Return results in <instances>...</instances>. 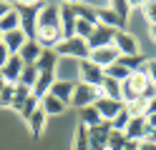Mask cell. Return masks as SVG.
I'll return each mask as SVG.
<instances>
[{"mask_svg": "<svg viewBox=\"0 0 156 150\" xmlns=\"http://www.w3.org/2000/svg\"><path fill=\"white\" fill-rule=\"evenodd\" d=\"M149 85H154V83L141 73V70H133V73H129V78L121 83V103L126 105V103H131V100L141 98V93H144Z\"/></svg>", "mask_w": 156, "mask_h": 150, "instance_id": "1", "label": "cell"}, {"mask_svg": "<svg viewBox=\"0 0 156 150\" xmlns=\"http://www.w3.org/2000/svg\"><path fill=\"white\" fill-rule=\"evenodd\" d=\"M13 8L20 18V30L25 33V38L35 40V18H38V10H41V3H15Z\"/></svg>", "mask_w": 156, "mask_h": 150, "instance_id": "2", "label": "cell"}, {"mask_svg": "<svg viewBox=\"0 0 156 150\" xmlns=\"http://www.w3.org/2000/svg\"><path fill=\"white\" fill-rule=\"evenodd\" d=\"M53 53L58 55V58H76L78 63L81 60H88V45H86V40H81V38H71V40H61L55 48H53Z\"/></svg>", "mask_w": 156, "mask_h": 150, "instance_id": "3", "label": "cell"}, {"mask_svg": "<svg viewBox=\"0 0 156 150\" xmlns=\"http://www.w3.org/2000/svg\"><path fill=\"white\" fill-rule=\"evenodd\" d=\"M58 23H61V38L71 40L76 38V13L71 3H61L58 5Z\"/></svg>", "mask_w": 156, "mask_h": 150, "instance_id": "4", "label": "cell"}, {"mask_svg": "<svg viewBox=\"0 0 156 150\" xmlns=\"http://www.w3.org/2000/svg\"><path fill=\"white\" fill-rule=\"evenodd\" d=\"M98 98H101L98 88L76 83V85H73V95H71V105H76V108H86V105H93Z\"/></svg>", "mask_w": 156, "mask_h": 150, "instance_id": "5", "label": "cell"}, {"mask_svg": "<svg viewBox=\"0 0 156 150\" xmlns=\"http://www.w3.org/2000/svg\"><path fill=\"white\" fill-rule=\"evenodd\" d=\"M38 28H58L61 30V23H58V5L55 3H41V10H38V18H35V30Z\"/></svg>", "mask_w": 156, "mask_h": 150, "instance_id": "6", "label": "cell"}, {"mask_svg": "<svg viewBox=\"0 0 156 150\" xmlns=\"http://www.w3.org/2000/svg\"><path fill=\"white\" fill-rule=\"evenodd\" d=\"M78 73H81V83L91 85V88H98L101 80H103V70L98 65H93L91 60H81L78 63Z\"/></svg>", "mask_w": 156, "mask_h": 150, "instance_id": "7", "label": "cell"}, {"mask_svg": "<svg viewBox=\"0 0 156 150\" xmlns=\"http://www.w3.org/2000/svg\"><path fill=\"white\" fill-rule=\"evenodd\" d=\"M116 33H119V30H113V28L96 25V28H93V33H91V38L86 40V45H88V50L106 48V45H111V43H113V35H116Z\"/></svg>", "mask_w": 156, "mask_h": 150, "instance_id": "8", "label": "cell"}, {"mask_svg": "<svg viewBox=\"0 0 156 150\" xmlns=\"http://www.w3.org/2000/svg\"><path fill=\"white\" fill-rule=\"evenodd\" d=\"M111 45L116 48V53H119V55H136V53H139V43H136V38L129 35L126 30H119V33L113 35V43Z\"/></svg>", "mask_w": 156, "mask_h": 150, "instance_id": "9", "label": "cell"}, {"mask_svg": "<svg viewBox=\"0 0 156 150\" xmlns=\"http://www.w3.org/2000/svg\"><path fill=\"white\" fill-rule=\"evenodd\" d=\"M88 60L103 70V68H108V65H113L116 60H119V53H116L113 45H106V48H96V50H91V53H88Z\"/></svg>", "mask_w": 156, "mask_h": 150, "instance_id": "10", "label": "cell"}, {"mask_svg": "<svg viewBox=\"0 0 156 150\" xmlns=\"http://www.w3.org/2000/svg\"><path fill=\"white\" fill-rule=\"evenodd\" d=\"M25 65H23V60L18 58V55H10L8 58V63L0 68V75L5 78V83H10V85H15L18 83V78H20V70H23Z\"/></svg>", "mask_w": 156, "mask_h": 150, "instance_id": "11", "label": "cell"}, {"mask_svg": "<svg viewBox=\"0 0 156 150\" xmlns=\"http://www.w3.org/2000/svg\"><path fill=\"white\" fill-rule=\"evenodd\" d=\"M73 85H76V83H71V80L55 78L48 93H51L53 98H58V100H61V103H66V105H68V103H71V95H73Z\"/></svg>", "mask_w": 156, "mask_h": 150, "instance_id": "12", "label": "cell"}, {"mask_svg": "<svg viewBox=\"0 0 156 150\" xmlns=\"http://www.w3.org/2000/svg\"><path fill=\"white\" fill-rule=\"evenodd\" d=\"M93 108L98 110V115L106 120V123H108V120L123 108V103H119V100H108V98H98V100L93 103Z\"/></svg>", "mask_w": 156, "mask_h": 150, "instance_id": "13", "label": "cell"}, {"mask_svg": "<svg viewBox=\"0 0 156 150\" xmlns=\"http://www.w3.org/2000/svg\"><path fill=\"white\" fill-rule=\"evenodd\" d=\"M25 40H28V38H25V33H23L20 28H18V30H10V33H3V40H0V43L8 48V53H10V55H18V50L23 48Z\"/></svg>", "mask_w": 156, "mask_h": 150, "instance_id": "14", "label": "cell"}, {"mask_svg": "<svg viewBox=\"0 0 156 150\" xmlns=\"http://www.w3.org/2000/svg\"><path fill=\"white\" fill-rule=\"evenodd\" d=\"M45 120H48V115L43 113L41 108H35L33 113L25 118L28 130H30V135H33V138H41V135H43V130H45Z\"/></svg>", "mask_w": 156, "mask_h": 150, "instance_id": "15", "label": "cell"}, {"mask_svg": "<svg viewBox=\"0 0 156 150\" xmlns=\"http://www.w3.org/2000/svg\"><path fill=\"white\" fill-rule=\"evenodd\" d=\"M123 135H126V140H131V143L144 140L146 138V120L144 118H131L129 125H126V130H123Z\"/></svg>", "mask_w": 156, "mask_h": 150, "instance_id": "16", "label": "cell"}, {"mask_svg": "<svg viewBox=\"0 0 156 150\" xmlns=\"http://www.w3.org/2000/svg\"><path fill=\"white\" fill-rule=\"evenodd\" d=\"M58 75L53 73V70H45V73H38V78H35V85H33V90H30V93L38 98V100H41L45 93H48V90H51V85H53V80H55Z\"/></svg>", "mask_w": 156, "mask_h": 150, "instance_id": "17", "label": "cell"}, {"mask_svg": "<svg viewBox=\"0 0 156 150\" xmlns=\"http://www.w3.org/2000/svg\"><path fill=\"white\" fill-rule=\"evenodd\" d=\"M38 108H41L45 115H61V113H63V110H66L68 105H66V103H61L58 98H53L51 93H45L41 100H38Z\"/></svg>", "mask_w": 156, "mask_h": 150, "instance_id": "18", "label": "cell"}, {"mask_svg": "<svg viewBox=\"0 0 156 150\" xmlns=\"http://www.w3.org/2000/svg\"><path fill=\"white\" fill-rule=\"evenodd\" d=\"M38 55H41V48H38V43H35V40H25V43H23V48L18 50V58L23 60V65H35Z\"/></svg>", "mask_w": 156, "mask_h": 150, "instance_id": "19", "label": "cell"}, {"mask_svg": "<svg viewBox=\"0 0 156 150\" xmlns=\"http://www.w3.org/2000/svg\"><path fill=\"white\" fill-rule=\"evenodd\" d=\"M58 58L53 50H41V55H38V60H35V70L38 73H45V70H53L55 73V68H58Z\"/></svg>", "mask_w": 156, "mask_h": 150, "instance_id": "20", "label": "cell"}, {"mask_svg": "<svg viewBox=\"0 0 156 150\" xmlns=\"http://www.w3.org/2000/svg\"><path fill=\"white\" fill-rule=\"evenodd\" d=\"M98 93H101V98L119 100V103H121V83H116V80H111V78H103V80H101Z\"/></svg>", "mask_w": 156, "mask_h": 150, "instance_id": "21", "label": "cell"}, {"mask_svg": "<svg viewBox=\"0 0 156 150\" xmlns=\"http://www.w3.org/2000/svg\"><path fill=\"white\" fill-rule=\"evenodd\" d=\"M111 13L116 15V20H119L121 30L126 28V20H129V10H131V3H123V0H113V3H108Z\"/></svg>", "mask_w": 156, "mask_h": 150, "instance_id": "22", "label": "cell"}, {"mask_svg": "<svg viewBox=\"0 0 156 150\" xmlns=\"http://www.w3.org/2000/svg\"><path fill=\"white\" fill-rule=\"evenodd\" d=\"M101 123H103V118L98 115V110H96L93 105L81 108V125L83 128H93V125H101Z\"/></svg>", "mask_w": 156, "mask_h": 150, "instance_id": "23", "label": "cell"}, {"mask_svg": "<svg viewBox=\"0 0 156 150\" xmlns=\"http://www.w3.org/2000/svg\"><path fill=\"white\" fill-rule=\"evenodd\" d=\"M119 65H123L129 73H133V70H139L144 63H146V58L141 53H136V55H119V60H116Z\"/></svg>", "mask_w": 156, "mask_h": 150, "instance_id": "24", "label": "cell"}, {"mask_svg": "<svg viewBox=\"0 0 156 150\" xmlns=\"http://www.w3.org/2000/svg\"><path fill=\"white\" fill-rule=\"evenodd\" d=\"M103 78H111V80H116V83H123V80L129 78V70H126L123 65H119V63H113L108 68H103Z\"/></svg>", "mask_w": 156, "mask_h": 150, "instance_id": "25", "label": "cell"}, {"mask_svg": "<svg viewBox=\"0 0 156 150\" xmlns=\"http://www.w3.org/2000/svg\"><path fill=\"white\" fill-rule=\"evenodd\" d=\"M129 143L121 130H108V140H106V150H123V145Z\"/></svg>", "mask_w": 156, "mask_h": 150, "instance_id": "26", "label": "cell"}, {"mask_svg": "<svg viewBox=\"0 0 156 150\" xmlns=\"http://www.w3.org/2000/svg\"><path fill=\"white\" fill-rule=\"evenodd\" d=\"M35 78H38V70H35V65H25V68L20 70L18 85H25L28 90H33V85H35Z\"/></svg>", "mask_w": 156, "mask_h": 150, "instance_id": "27", "label": "cell"}, {"mask_svg": "<svg viewBox=\"0 0 156 150\" xmlns=\"http://www.w3.org/2000/svg\"><path fill=\"white\" fill-rule=\"evenodd\" d=\"M18 28H20V18H18L15 8H13L5 18H0V33H10V30H18Z\"/></svg>", "mask_w": 156, "mask_h": 150, "instance_id": "28", "label": "cell"}, {"mask_svg": "<svg viewBox=\"0 0 156 150\" xmlns=\"http://www.w3.org/2000/svg\"><path fill=\"white\" fill-rule=\"evenodd\" d=\"M28 95H30V90H28L25 85H18V83H15V93H13V103H10V108L20 113V108H23V103L28 100Z\"/></svg>", "mask_w": 156, "mask_h": 150, "instance_id": "29", "label": "cell"}, {"mask_svg": "<svg viewBox=\"0 0 156 150\" xmlns=\"http://www.w3.org/2000/svg\"><path fill=\"white\" fill-rule=\"evenodd\" d=\"M129 120H131V115L126 113V108H121L119 113H116V115L108 120V125H111V130H121V133H123L126 125H129Z\"/></svg>", "mask_w": 156, "mask_h": 150, "instance_id": "30", "label": "cell"}, {"mask_svg": "<svg viewBox=\"0 0 156 150\" xmlns=\"http://www.w3.org/2000/svg\"><path fill=\"white\" fill-rule=\"evenodd\" d=\"M73 150H88V130H86L81 123H78L76 135H73Z\"/></svg>", "mask_w": 156, "mask_h": 150, "instance_id": "31", "label": "cell"}, {"mask_svg": "<svg viewBox=\"0 0 156 150\" xmlns=\"http://www.w3.org/2000/svg\"><path fill=\"white\" fill-rule=\"evenodd\" d=\"M93 28H96V25L86 23V20H81V18H76V38L88 40V38H91V33H93Z\"/></svg>", "mask_w": 156, "mask_h": 150, "instance_id": "32", "label": "cell"}, {"mask_svg": "<svg viewBox=\"0 0 156 150\" xmlns=\"http://www.w3.org/2000/svg\"><path fill=\"white\" fill-rule=\"evenodd\" d=\"M13 93H15V85H10V83L0 90V108H10V103H13Z\"/></svg>", "mask_w": 156, "mask_h": 150, "instance_id": "33", "label": "cell"}, {"mask_svg": "<svg viewBox=\"0 0 156 150\" xmlns=\"http://www.w3.org/2000/svg\"><path fill=\"white\" fill-rule=\"evenodd\" d=\"M35 108H38V98L30 93V95H28V100L23 103V108H20V115H23V118H28V115H30Z\"/></svg>", "mask_w": 156, "mask_h": 150, "instance_id": "34", "label": "cell"}, {"mask_svg": "<svg viewBox=\"0 0 156 150\" xmlns=\"http://www.w3.org/2000/svg\"><path fill=\"white\" fill-rule=\"evenodd\" d=\"M136 150H156V145H154V140H139Z\"/></svg>", "mask_w": 156, "mask_h": 150, "instance_id": "35", "label": "cell"}, {"mask_svg": "<svg viewBox=\"0 0 156 150\" xmlns=\"http://www.w3.org/2000/svg\"><path fill=\"white\" fill-rule=\"evenodd\" d=\"M8 58H10V53H8V48L0 43V68H3L5 63H8Z\"/></svg>", "mask_w": 156, "mask_h": 150, "instance_id": "36", "label": "cell"}, {"mask_svg": "<svg viewBox=\"0 0 156 150\" xmlns=\"http://www.w3.org/2000/svg\"><path fill=\"white\" fill-rule=\"evenodd\" d=\"M13 10V3H0V18H5Z\"/></svg>", "mask_w": 156, "mask_h": 150, "instance_id": "37", "label": "cell"}, {"mask_svg": "<svg viewBox=\"0 0 156 150\" xmlns=\"http://www.w3.org/2000/svg\"><path fill=\"white\" fill-rule=\"evenodd\" d=\"M123 150H136V143H131V140H129V143L123 145Z\"/></svg>", "mask_w": 156, "mask_h": 150, "instance_id": "38", "label": "cell"}, {"mask_svg": "<svg viewBox=\"0 0 156 150\" xmlns=\"http://www.w3.org/2000/svg\"><path fill=\"white\" fill-rule=\"evenodd\" d=\"M5 85H8V83H5V78H3V75H0V90H3Z\"/></svg>", "mask_w": 156, "mask_h": 150, "instance_id": "39", "label": "cell"}, {"mask_svg": "<svg viewBox=\"0 0 156 150\" xmlns=\"http://www.w3.org/2000/svg\"><path fill=\"white\" fill-rule=\"evenodd\" d=\"M0 40H3V33H0Z\"/></svg>", "mask_w": 156, "mask_h": 150, "instance_id": "40", "label": "cell"}]
</instances>
